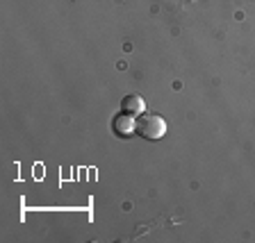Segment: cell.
<instances>
[{"instance_id": "6da1fadb", "label": "cell", "mask_w": 255, "mask_h": 243, "mask_svg": "<svg viewBox=\"0 0 255 243\" xmlns=\"http://www.w3.org/2000/svg\"><path fill=\"white\" fill-rule=\"evenodd\" d=\"M137 134L141 139H148V141H157L166 134V121L159 114H139L137 116Z\"/></svg>"}, {"instance_id": "7a4b0ae2", "label": "cell", "mask_w": 255, "mask_h": 243, "mask_svg": "<svg viewBox=\"0 0 255 243\" xmlns=\"http://www.w3.org/2000/svg\"><path fill=\"white\" fill-rule=\"evenodd\" d=\"M112 130H114L119 137H130V134L137 132V118H134L132 114L121 111V114H117V116L112 118Z\"/></svg>"}, {"instance_id": "3957f363", "label": "cell", "mask_w": 255, "mask_h": 243, "mask_svg": "<svg viewBox=\"0 0 255 243\" xmlns=\"http://www.w3.org/2000/svg\"><path fill=\"white\" fill-rule=\"evenodd\" d=\"M121 111L132 114V116H139V114L146 111V100H143L139 93H130V95H126V98L121 100Z\"/></svg>"}]
</instances>
